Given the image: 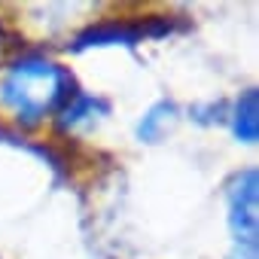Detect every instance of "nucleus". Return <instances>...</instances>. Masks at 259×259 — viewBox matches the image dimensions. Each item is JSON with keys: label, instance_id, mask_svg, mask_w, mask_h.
I'll use <instances>...</instances> for the list:
<instances>
[{"label": "nucleus", "instance_id": "4", "mask_svg": "<svg viewBox=\"0 0 259 259\" xmlns=\"http://www.w3.org/2000/svg\"><path fill=\"white\" fill-rule=\"evenodd\" d=\"M147 31L144 28H135V25H101V28H89L85 34H79L76 37V49H85V46H113V43L132 46Z\"/></svg>", "mask_w": 259, "mask_h": 259}, {"label": "nucleus", "instance_id": "1", "mask_svg": "<svg viewBox=\"0 0 259 259\" xmlns=\"http://www.w3.org/2000/svg\"><path fill=\"white\" fill-rule=\"evenodd\" d=\"M67 89H70V76L58 64L31 55L10 67L4 85H0V98L22 122L34 125L64 101Z\"/></svg>", "mask_w": 259, "mask_h": 259}, {"label": "nucleus", "instance_id": "2", "mask_svg": "<svg viewBox=\"0 0 259 259\" xmlns=\"http://www.w3.org/2000/svg\"><path fill=\"white\" fill-rule=\"evenodd\" d=\"M229 229L238 247H256L259 238V174L241 171L229 186Z\"/></svg>", "mask_w": 259, "mask_h": 259}, {"label": "nucleus", "instance_id": "3", "mask_svg": "<svg viewBox=\"0 0 259 259\" xmlns=\"http://www.w3.org/2000/svg\"><path fill=\"white\" fill-rule=\"evenodd\" d=\"M174 122H177V104H174V101H159V104H153V107L147 110V116L141 119L138 138L147 141V144H156V141H162L171 128H174Z\"/></svg>", "mask_w": 259, "mask_h": 259}, {"label": "nucleus", "instance_id": "6", "mask_svg": "<svg viewBox=\"0 0 259 259\" xmlns=\"http://www.w3.org/2000/svg\"><path fill=\"white\" fill-rule=\"evenodd\" d=\"M98 107H104L101 101H95V98H76L67 110H64V128H73V125H79V122H85V119H92V113L98 110Z\"/></svg>", "mask_w": 259, "mask_h": 259}, {"label": "nucleus", "instance_id": "7", "mask_svg": "<svg viewBox=\"0 0 259 259\" xmlns=\"http://www.w3.org/2000/svg\"><path fill=\"white\" fill-rule=\"evenodd\" d=\"M235 259H256V247H238L235 244Z\"/></svg>", "mask_w": 259, "mask_h": 259}, {"label": "nucleus", "instance_id": "5", "mask_svg": "<svg viewBox=\"0 0 259 259\" xmlns=\"http://www.w3.org/2000/svg\"><path fill=\"white\" fill-rule=\"evenodd\" d=\"M256 104H259V95H256V89H247V92L238 98V104H235L232 128H235V138H238V141H244V144H256V138H259Z\"/></svg>", "mask_w": 259, "mask_h": 259}]
</instances>
